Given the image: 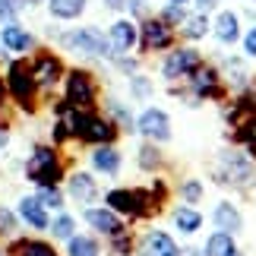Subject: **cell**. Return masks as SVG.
Listing matches in <instances>:
<instances>
[{"label": "cell", "instance_id": "obj_37", "mask_svg": "<svg viewBox=\"0 0 256 256\" xmlns=\"http://www.w3.org/2000/svg\"><path fill=\"white\" fill-rule=\"evenodd\" d=\"M13 224H16L13 215H10L6 209H0V231H13Z\"/></svg>", "mask_w": 256, "mask_h": 256}, {"label": "cell", "instance_id": "obj_29", "mask_svg": "<svg viewBox=\"0 0 256 256\" xmlns=\"http://www.w3.org/2000/svg\"><path fill=\"white\" fill-rule=\"evenodd\" d=\"M130 88H133V95H136V98H149V95L155 92L149 76H133V80H130Z\"/></svg>", "mask_w": 256, "mask_h": 256}, {"label": "cell", "instance_id": "obj_43", "mask_svg": "<svg viewBox=\"0 0 256 256\" xmlns=\"http://www.w3.org/2000/svg\"><path fill=\"white\" fill-rule=\"evenodd\" d=\"M231 256H244V253H238V250H234V253H231Z\"/></svg>", "mask_w": 256, "mask_h": 256}, {"label": "cell", "instance_id": "obj_9", "mask_svg": "<svg viewBox=\"0 0 256 256\" xmlns=\"http://www.w3.org/2000/svg\"><path fill=\"white\" fill-rule=\"evenodd\" d=\"M76 133L86 142H111L114 140V124L95 114H76Z\"/></svg>", "mask_w": 256, "mask_h": 256}, {"label": "cell", "instance_id": "obj_19", "mask_svg": "<svg viewBox=\"0 0 256 256\" xmlns=\"http://www.w3.org/2000/svg\"><path fill=\"white\" fill-rule=\"evenodd\" d=\"M88 0H48V10H51L54 19H80L86 13Z\"/></svg>", "mask_w": 256, "mask_h": 256}, {"label": "cell", "instance_id": "obj_24", "mask_svg": "<svg viewBox=\"0 0 256 256\" xmlns=\"http://www.w3.org/2000/svg\"><path fill=\"white\" fill-rule=\"evenodd\" d=\"M92 164L102 174H114L117 168H120V152L117 149H108V146H102V149L92 152Z\"/></svg>", "mask_w": 256, "mask_h": 256}, {"label": "cell", "instance_id": "obj_20", "mask_svg": "<svg viewBox=\"0 0 256 256\" xmlns=\"http://www.w3.org/2000/svg\"><path fill=\"white\" fill-rule=\"evenodd\" d=\"M222 73L228 76V82L238 88V92H244V88H247V70H244V60H240V57L228 54V57L222 60Z\"/></svg>", "mask_w": 256, "mask_h": 256}, {"label": "cell", "instance_id": "obj_7", "mask_svg": "<svg viewBox=\"0 0 256 256\" xmlns=\"http://www.w3.org/2000/svg\"><path fill=\"white\" fill-rule=\"evenodd\" d=\"M6 82H10V92L16 95V102H19V104H22V108H32V95H35V76H32V66H28V64H10Z\"/></svg>", "mask_w": 256, "mask_h": 256}, {"label": "cell", "instance_id": "obj_28", "mask_svg": "<svg viewBox=\"0 0 256 256\" xmlns=\"http://www.w3.org/2000/svg\"><path fill=\"white\" fill-rule=\"evenodd\" d=\"M186 16H190V13H186V6H180V4H168V6L162 10V16H158V19H164L168 26H180Z\"/></svg>", "mask_w": 256, "mask_h": 256}, {"label": "cell", "instance_id": "obj_10", "mask_svg": "<svg viewBox=\"0 0 256 256\" xmlns=\"http://www.w3.org/2000/svg\"><path fill=\"white\" fill-rule=\"evenodd\" d=\"M253 168L247 164L244 152H222V168H215V180H224V184H244L250 180Z\"/></svg>", "mask_w": 256, "mask_h": 256}, {"label": "cell", "instance_id": "obj_41", "mask_svg": "<svg viewBox=\"0 0 256 256\" xmlns=\"http://www.w3.org/2000/svg\"><path fill=\"white\" fill-rule=\"evenodd\" d=\"M164 4H180V6H186V4H190V0H164Z\"/></svg>", "mask_w": 256, "mask_h": 256}, {"label": "cell", "instance_id": "obj_14", "mask_svg": "<svg viewBox=\"0 0 256 256\" xmlns=\"http://www.w3.org/2000/svg\"><path fill=\"white\" fill-rule=\"evenodd\" d=\"M140 256H180V247L164 231H149L140 247Z\"/></svg>", "mask_w": 256, "mask_h": 256}, {"label": "cell", "instance_id": "obj_32", "mask_svg": "<svg viewBox=\"0 0 256 256\" xmlns=\"http://www.w3.org/2000/svg\"><path fill=\"white\" fill-rule=\"evenodd\" d=\"M240 44H244V54H247V57H253V60H256V22L247 28V32H244Z\"/></svg>", "mask_w": 256, "mask_h": 256}, {"label": "cell", "instance_id": "obj_35", "mask_svg": "<svg viewBox=\"0 0 256 256\" xmlns=\"http://www.w3.org/2000/svg\"><path fill=\"white\" fill-rule=\"evenodd\" d=\"M22 256H57L48 244H26L22 247Z\"/></svg>", "mask_w": 256, "mask_h": 256}, {"label": "cell", "instance_id": "obj_44", "mask_svg": "<svg viewBox=\"0 0 256 256\" xmlns=\"http://www.w3.org/2000/svg\"><path fill=\"white\" fill-rule=\"evenodd\" d=\"M250 4H256V0H250Z\"/></svg>", "mask_w": 256, "mask_h": 256}, {"label": "cell", "instance_id": "obj_25", "mask_svg": "<svg viewBox=\"0 0 256 256\" xmlns=\"http://www.w3.org/2000/svg\"><path fill=\"white\" fill-rule=\"evenodd\" d=\"M234 250V240H231V234H224V231H215L209 244H206V256H231Z\"/></svg>", "mask_w": 256, "mask_h": 256}, {"label": "cell", "instance_id": "obj_30", "mask_svg": "<svg viewBox=\"0 0 256 256\" xmlns=\"http://www.w3.org/2000/svg\"><path fill=\"white\" fill-rule=\"evenodd\" d=\"M240 140H244V142H247L250 149L256 152V114L244 120V126H240Z\"/></svg>", "mask_w": 256, "mask_h": 256}, {"label": "cell", "instance_id": "obj_36", "mask_svg": "<svg viewBox=\"0 0 256 256\" xmlns=\"http://www.w3.org/2000/svg\"><path fill=\"white\" fill-rule=\"evenodd\" d=\"M126 6H130L133 16H146V13H149V0H126Z\"/></svg>", "mask_w": 256, "mask_h": 256}, {"label": "cell", "instance_id": "obj_16", "mask_svg": "<svg viewBox=\"0 0 256 256\" xmlns=\"http://www.w3.org/2000/svg\"><path fill=\"white\" fill-rule=\"evenodd\" d=\"M108 202H111L117 212L140 215L142 206H146V196H142L140 190H114V193H108Z\"/></svg>", "mask_w": 256, "mask_h": 256}, {"label": "cell", "instance_id": "obj_21", "mask_svg": "<svg viewBox=\"0 0 256 256\" xmlns=\"http://www.w3.org/2000/svg\"><path fill=\"white\" fill-rule=\"evenodd\" d=\"M19 212H22V218L32 224V228H48V212L42 200H32V196H26L22 202H19Z\"/></svg>", "mask_w": 256, "mask_h": 256}, {"label": "cell", "instance_id": "obj_1", "mask_svg": "<svg viewBox=\"0 0 256 256\" xmlns=\"http://www.w3.org/2000/svg\"><path fill=\"white\" fill-rule=\"evenodd\" d=\"M60 42L70 48V51H80V54H88V57H111V42H108V35L102 28L95 26H86V28H73V32H66Z\"/></svg>", "mask_w": 256, "mask_h": 256}, {"label": "cell", "instance_id": "obj_8", "mask_svg": "<svg viewBox=\"0 0 256 256\" xmlns=\"http://www.w3.org/2000/svg\"><path fill=\"white\" fill-rule=\"evenodd\" d=\"M95 102V80L86 70H73L66 76V104L70 108H88Z\"/></svg>", "mask_w": 256, "mask_h": 256}, {"label": "cell", "instance_id": "obj_5", "mask_svg": "<svg viewBox=\"0 0 256 256\" xmlns=\"http://www.w3.org/2000/svg\"><path fill=\"white\" fill-rule=\"evenodd\" d=\"M136 130L152 142H168L171 140V117H168V111H162V108H146V111L136 117Z\"/></svg>", "mask_w": 256, "mask_h": 256}, {"label": "cell", "instance_id": "obj_26", "mask_svg": "<svg viewBox=\"0 0 256 256\" xmlns=\"http://www.w3.org/2000/svg\"><path fill=\"white\" fill-rule=\"evenodd\" d=\"M174 224H177L184 234H193V231L202 228V215L196 212V209H177V212H174Z\"/></svg>", "mask_w": 256, "mask_h": 256}, {"label": "cell", "instance_id": "obj_2", "mask_svg": "<svg viewBox=\"0 0 256 256\" xmlns=\"http://www.w3.org/2000/svg\"><path fill=\"white\" fill-rule=\"evenodd\" d=\"M190 80V92L196 95V102L200 98H209V102H218L224 95V86H222V70L212 64H200L196 70L186 76Z\"/></svg>", "mask_w": 256, "mask_h": 256}, {"label": "cell", "instance_id": "obj_13", "mask_svg": "<svg viewBox=\"0 0 256 256\" xmlns=\"http://www.w3.org/2000/svg\"><path fill=\"white\" fill-rule=\"evenodd\" d=\"M60 73H64V66H60V60H57L54 54H38L35 57V64H32V76H35V86H54L57 80H60Z\"/></svg>", "mask_w": 256, "mask_h": 256}, {"label": "cell", "instance_id": "obj_18", "mask_svg": "<svg viewBox=\"0 0 256 256\" xmlns=\"http://www.w3.org/2000/svg\"><path fill=\"white\" fill-rule=\"evenodd\" d=\"M215 224H218L224 234H238V231L244 228L240 212L234 209L231 202H218V206H215Z\"/></svg>", "mask_w": 256, "mask_h": 256}, {"label": "cell", "instance_id": "obj_4", "mask_svg": "<svg viewBox=\"0 0 256 256\" xmlns=\"http://www.w3.org/2000/svg\"><path fill=\"white\" fill-rule=\"evenodd\" d=\"M140 44L146 48V51H168V48L174 44V26H168V22H164V19H158V16L142 19Z\"/></svg>", "mask_w": 256, "mask_h": 256}, {"label": "cell", "instance_id": "obj_27", "mask_svg": "<svg viewBox=\"0 0 256 256\" xmlns=\"http://www.w3.org/2000/svg\"><path fill=\"white\" fill-rule=\"evenodd\" d=\"M70 256H98V244L88 238H73L70 240Z\"/></svg>", "mask_w": 256, "mask_h": 256}, {"label": "cell", "instance_id": "obj_11", "mask_svg": "<svg viewBox=\"0 0 256 256\" xmlns=\"http://www.w3.org/2000/svg\"><path fill=\"white\" fill-rule=\"evenodd\" d=\"M212 35L218 38V44L224 48H234L240 42V16L234 10H218L212 19Z\"/></svg>", "mask_w": 256, "mask_h": 256}, {"label": "cell", "instance_id": "obj_22", "mask_svg": "<svg viewBox=\"0 0 256 256\" xmlns=\"http://www.w3.org/2000/svg\"><path fill=\"white\" fill-rule=\"evenodd\" d=\"M70 193H73L80 202L95 200V196H98V186H95V180H92V174H73V177H70Z\"/></svg>", "mask_w": 256, "mask_h": 256}, {"label": "cell", "instance_id": "obj_34", "mask_svg": "<svg viewBox=\"0 0 256 256\" xmlns=\"http://www.w3.org/2000/svg\"><path fill=\"white\" fill-rule=\"evenodd\" d=\"M200 196H202V184H200V180H186V184H184V200H186V202H196Z\"/></svg>", "mask_w": 256, "mask_h": 256}, {"label": "cell", "instance_id": "obj_31", "mask_svg": "<svg viewBox=\"0 0 256 256\" xmlns=\"http://www.w3.org/2000/svg\"><path fill=\"white\" fill-rule=\"evenodd\" d=\"M38 200H42V206H51V209H60V193L54 190V186H42V193H38Z\"/></svg>", "mask_w": 256, "mask_h": 256}, {"label": "cell", "instance_id": "obj_23", "mask_svg": "<svg viewBox=\"0 0 256 256\" xmlns=\"http://www.w3.org/2000/svg\"><path fill=\"white\" fill-rule=\"evenodd\" d=\"M86 222L92 224V228L104 231V234H117V231H120V222H117L108 209H88L86 212Z\"/></svg>", "mask_w": 256, "mask_h": 256}, {"label": "cell", "instance_id": "obj_42", "mask_svg": "<svg viewBox=\"0 0 256 256\" xmlns=\"http://www.w3.org/2000/svg\"><path fill=\"white\" fill-rule=\"evenodd\" d=\"M4 142H6V136H4V133H0V146H4Z\"/></svg>", "mask_w": 256, "mask_h": 256}, {"label": "cell", "instance_id": "obj_3", "mask_svg": "<svg viewBox=\"0 0 256 256\" xmlns=\"http://www.w3.org/2000/svg\"><path fill=\"white\" fill-rule=\"evenodd\" d=\"M202 64V57L196 48H174V51H168V57L162 60V76L168 82H177V80H186L196 66Z\"/></svg>", "mask_w": 256, "mask_h": 256}, {"label": "cell", "instance_id": "obj_12", "mask_svg": "<svg viewBox=\"0 0 256 256\" xmlns=\"http://www.w3.org/2000/svg\"><path fill=\"white\" fill-rule=\"evenodd\" d=\"M108 42H111V51L114 54H126L140 44V28L130 19H117V22L108 28Z\"/></svg>", "mask_w": 256, "mask_h": 256}, {"label": "cell", "instance_id": "obj_33", "mask_svg": "<svg viewBox=\"0 0 256 256\" xmlns=\"http://www.w3.org/2000/svg\"><path fill=\"white\" fill-rule=\"evenodd\" d=\"M73 218H70V215H60V218H57L54 222V234H57V238H70V234H73Z\"/></svg>", "mask_w": 256, "mask_h": 256}, {"label": "cell", "instance_id": "obj_40", "mask_svg": "<svg viewBox=\"0 0 256 256\" xmlns=\"http://www.w3.org/2000/svg\"><path fill=\"white\" fill-rule=\"evenodd\" d=\"M104 6H108V10H124L126 0H104Z\"/></svg>", "mask_w": 256, "mask_h": 256}, {"label": "cell", "instance_id": "obj_17", "mask_svg": "<svg viewBox=\"0 0 256 256\" xmlns=\"http://www.w3.org/2000/svg\"><path fill=\"white\" fill-rule=\"evenodd\" d=\"M180 28H184L186 42H202V38L212 32V19H209V13H200V10H196L193 16H186L180 22Z\"/></svg>", "mask_w": 256, "mask_h": 256}, {"label": "cell", "instance_id": "obj_39", "mask_svg": "<svg viewBox=\"0 0 256 256\" xmlns=\"http://www.w3.org/2000/svg\"><path fill=\"white\" fill-rule=\"evenodd\" d=\"M117 60V57H114ZM117 66H120L124 73H136V60H130V57H126V60H117Z\"/></svg>", "mask_w": 256, "mask_h": 256}, {"label": "cell", "instance_id": "obj_15", "mask_svg": "<svg viewBox=\"0 0 256 256\" xmlns=\"http://www.w3.org/2000/svg\"><path fill=\"white\" fill-rule=\"evenodd\" d=\"M0 42H4L6 51H13V54H26V51H32L35 38H32V32H26L22 26L6 22V26H4V32H0Z\"/></svg>", "mask_w": 256, "mask_h": 256}, {"label": "cell", "instance_id": "obj_6", "mask_svg": "<svg viewBox=\"0 0 256 256\" xmlns=\"http://www.w3.org/2000/svg\"><path fill=\"white\" fill-rule=\"evenodd\" d=\"M28 177L38 180L42 186H51L57 177H60V164H57V155L44 146H38L32 152V162H28Z\"/></svg>", "mask_w": 256, "mask_h": 256}, {"label": "cell", "instance_id": "obj_38", "mask_svg": "<svg viewBox=\"0 0 256 256\" xmlns=\"http://www.w3.org/2000/svg\"><path fill=\"white\" fill-rule=\"evenodd\" d=\"M193 4H196V10H200V13H209V10L218 6V0H193Z\"/></svg>", "mask_w": 256, "mask_h": 256}]
</instances>
